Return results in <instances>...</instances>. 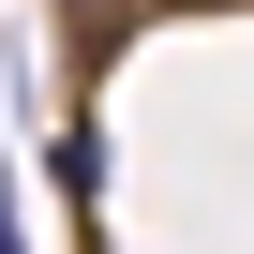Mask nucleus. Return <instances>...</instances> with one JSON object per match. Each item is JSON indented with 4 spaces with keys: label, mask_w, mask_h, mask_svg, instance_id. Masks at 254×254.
<instances>
[{
    "label": "nucleus",
    "mask_w": 254,
    "mask_h": 254,
    "mask_svg": "<svg viewBox=\"0 0 254 254\" xmlns=\"http://www.w3.org/2000/svg\"><path fill=\"white\" fill-rule=\"evenodd\" d=\"M0 254H30V224H15V150H0Z\"/></svg>",
    "instance_id": "f257e3e1"
}]
</instances>
